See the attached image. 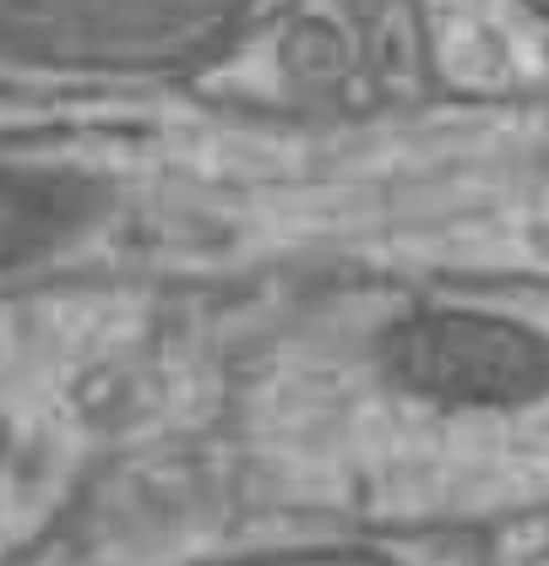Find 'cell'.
<instances>
[{"instance_id":"obj_4","label":"cell","mask_w":549,"mask_h":566,"mask_svg":"<svg viewBox=\"0 0 549 566\" xmlns=\"http://www.w3.org/2000/svg\"><path fill=\"white\" fill-rule=\"evenodd\" d=\"M207 566H392L376 551H353V545H299V551H256V556H229V562Z\"/></svg>"},{"instance_id":"obj_1","label":"cell","mask_w":549,"mask_h":566,"mask_svg":"<svg viewBox=\"0 0 549 566\" xmlns=\"http://www.w3.org/2000/svg\"><path fill=\"white\" fill-rule=\"evenodd\" d=\"M245 11L251 0H0V50L71 71L191 66Z\"/></svg>"},{"instance_id":"obj_3","label":"cell","mask_w":549,"mask_h":566,"mask_svg":"<svg viewBox=\"0 0 549 566\" xmlns=\"http://www.w3.org/2000/svg\"><path fill=\"white\" fill-rule=\"evenodd\" d=\"M98 218V191L82 175L0 164V273L55 256Z\"/></svg>"},{"instance_id":"obj_5","label":"cell","mask_w":549,"mask_h":566,"mask_svg":"<svg viewBox=\"0 0 549 566\" xmlns=\"http://www.w3.org/2000/svg\"><path fill=\"white\" fill-rule=\"evenodd\" d=\"M522 6H528L534 17H545V22H549V0H522Z\"/></svg>"},{"instance_id":"obj_2","label":"cell","mask_w":549,"mask_h":566,"mask_svg":"<svg viewBox=\"0 0 549 566\" xmlns=\"http://www.w3.org/2000/svg\"><path fill=\"white\" fill-rule=\"evenodd\" d=\"M381 365L409 398H424L435 409L500 415L549 398V338L534 322L495 311H409L387 327Z\"/></svg>"}]
</instances>
